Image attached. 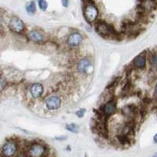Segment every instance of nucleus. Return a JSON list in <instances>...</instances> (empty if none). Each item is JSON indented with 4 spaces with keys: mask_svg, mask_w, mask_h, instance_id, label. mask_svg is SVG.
I'll return each instance as SVG.
<instances>
[{
    "mask_svg": "<svg viewBox=\"0 0 157 157\" xmlns=\"http://www.w3.org/2000/svg\"><path fill=\"white\" fill-rule=\"evenodd\" d=\"M83 14L88 23L93 24L98 21L99 10L94 2H86L83 7Z\"/></svg>",
    "mask_w": 157,
    "mask_h": 157,
    "instance_id": "nucleus-1",
    "label": "nucleus"
},
{
    "mask_svg": "<svg viewBox=\"0 0 157 157\" xmlns=\"http://www.w3.org/2000/svg\"><path fill=\"white\" fill-rule=\"evenodd\" d=\"M95 29L98 34L103 37H115L116 36V31L115 30L114 27L106 21H100L97 22L95 25Z\"/></svg>",
    "mask_w": 157,
    "mask_h": 157,
    "instance_id": "nucleus-2",
    "label": "nucleus"
},
{
    "mask_svg": "<svg viewBox=\"0 0 157 157\" xmlns=\"http://www.w3.org/2000/svg\"><path fill=\"white\" fill-rule=\"evenodd\" d=\"M47 152V148L44 145L35 142L29 145L25 153L27 157H45Z\"/></svg>",
    "mask_w": 157,
    "mask_h": 157,
    "instance_id": "nucleus-3",
    "label": "nucleus"
},
{
    "mask_svg": "<svg viewBox=\"0 0 157 157\" xmlns=\"http://www.w3.org/2000/svg\"><path fill=\"white\" fill-rule=\"evenodd\" d=\"M3 157H13L17 152V143L13 140H10L2 145L1 149Z\"/></svg>",
    "mask_w": 157,
    "mask_h": 157,
    "instance_id": "nucleus-4",
    "label": "nucleus"
},
{
    "mask_svg": "<svg viewBox=\"0 0 157 157\" xmlns=\"http://www.w3.org/2000/svg\"><path fill=\"white\" fill-rule=\"evenodd\" d=\"M76 68L79 73L82 75H89L93 71V64L89 59L82 58L78 61Z\"/></svg>",
    "mask_w": 157,
    "mask_h": 157,
    "instance_id": "nucleus-5",
    "label": "nucleus"
},
{
    "mask_svg": "<svg viewBox=\"0 0 157 157\" xmlns=\"http://www.w3.org/2000/svg\"><path fill=\"white\" fill-rule=\"evenodd\" d=\"M9 28L13 32L21 34L25 31V25L21 19H20L18 17H12L10 21Z\"/></svg>",
    "mask_w": 157,
    "mask_h": 157,
    "instance_id": "nucleus-6",
    "label": "nucleus"
},
{
    "mask_svg": "<svg viewBox=\"0 0 157 157\" xmlns=\"http://www.w3.org/2000/svg\"><path fill=\"white\" fill-rule=\"evenodd\" d=\"M82 40H83V37L79 32H71L67 38V44L71 48H75L82 43Z\"/></svg>",
    "mask_w": 157,
    "mask_h": 157,
    "instance_id": "nucleus-7",
    "label": "nucleus"
},
{
    "mask_svg": "<svg viewBox=\"0 0 157 157\" xmlns=\"http://www.w3.org/2000/svg\"><path fill=\"white\" fill-rule=\"evenodd\" d=\"M101 113L105 116H110L116 113L117 110V105H116V101L113 99L109 100L107 102L104 104L102 107L101 108Z\"/></svg>",
    "mask_w": 157,
    "mask_h": 157,
    "instance_id": "nucleus-8",
    "label": "nucleus"
},
{
    "mask_svg": "<svg viewBox=\"0 0 157 157\" xmlns=\"http://www.w3.org/2000/svg\"><path fill=\"white\" fill-rule=\"evenodd\" d=\"M46 106L50 110H57L60 109L61 105V99L57 95H52L47 98V100L45 101Z\"/></svg>",
    "mask_w": 157,
    "mask_h": 157,
    "instance_id": "nucleus-9",
    "label": "nucleus"
},
{
    "mask_svg": "<svg viewBox=\"0 0 157 157\" xmlns=\"http://www.w3.org/2000/svg\"><path fill=\"white\" fill-rule=\"evenodd\" d=\"M28 37L31 41L36 43H41L44 40V36L40 31L32 30L29 32Z\"/></svg>",
    "mask_w": 157,
    "mask_h": 157,
    "instance_id": "nucleus-10",
    "label": "nucleus"
},
{
    "mask_svg": "<svg viewBox=\"0 0 157 157\" xmlns=\"http://www.w3.org/2000/svg\"><path fill=\"white\" fill-rule=\"evenodd\" d=\"M43 86L41 83L36 82L32 85L30 87L31 95L34 98H39L43 95Z\"/></svg>",
    "mask_w": 157,
    "mask_h": 157,
    "instance_id": "nucleus-11",
    "label": "nucleus"
},
{
    "mask_svg": "<svg viewBox=\"0 0 157 157\" xmlns=\"http://www.w3.org/2000/svg\"><path fill=\"white\" fill-rule=\"evenodd\" d=\"M122 113L125 117L133 119L137 114V107L133 105H126L122 109Z\"/></svg>",
    "mask_w": 157,
    "mask_h": 157,
    "instance_id": "nucleus-12",
    "label": "nucleus"
},
{
    "mask_svg": "<svg viewBox=\"0 0 157 157\" xmlns=\"http://www.w3.org/2000/svg\"><path fill=\"white\" fill-rule=\"evenodd\" d=\"M146 64V57L144 54H141L140 55L137 56L133 60V64L134 66L137 68H144Z\"/></svg>",
    "mask_w": 157,
    "mask_h": 157,
    "instance_id": "nucleus-13",
    "label": "nucleus"
},
{
    "mask_svg": "<svg viewBox=\"0 0 157 157\" xmlns=\"http://www.w3.org/2000/svg\"><path fill=\"white\" fill-rule=\"evenodd\" d=\"M26 11L30 15H33L36 11V4L34 1H32L30 2H28L26 5Z\"/></svg>",
    "mask_w": 157,
    "mask_h": 157,
    "instance_id": "nucleus-14",
    "label": "nucleus"
},
{
    "mask_svg": "<svg viewBox=\"0 0 157 157\" xmlns=\"http://www.w3.org/2000/svg\"><path fill=\"white\" fill-rule=\"evenodd\" d=\"M150 64L155 69H157V54H152L150 56Z\"/></svg>",
    "mask_w": 157,
    "mask_h": 157,
    "instance_id": "nucleus-15",
    "label": "nucleus"
},
{
    "mask_svg": "<svg viewBox=\"0 0 157 157\" xmlns=\"http://www.w3.org/2000/svg\"><path fill=\"white\" fill-rule=\"evenodd\" d=\"M65 128H66L68 131H70V132L71 133H77L78 130V127L76 125V124H75V123L68 124Z\"/></svg>",
    "mask_w": 157,
    "mask_h": 157,
    "instance_id": "nucleus-16",
    "label": "nucleus"
},
{
    "mask_svg": "<svg viewBox=\"0 0 157 157\" xmlns=\"http://www.w3.org/2000/svg\"><path fill=\"white\" fill-rule=\"evenodd\" d=\"M38 5H39V8L42 10H46L47 9V7H48V4L44 0H40V1H39L38 2Z\"/></svg>",
    "mask_w": 157,
    "mask_h": 157,
    "instance_id": "nucleus-17",
    "label": "nucleus"
},
{
    "mask_svg": "<svg viewBox=\"0 0 157 157\" xmlns=\"http://www.w3.org/2000/svg\"><path fill=\"white\" fill-rule=\"evenodd\" d=\"M6 83H7V82H6V79L5 78L0 77V92L3 90L4 88L6 86Z\"/></svg>",
    "mask_w": 157,
    "mask_h": 157,
    "instance_id": "nucleus-18",
    "label": "nucleus"
},
{
    "mask_svg": "<svg viewBox=\"0 0 157 157\" xmlns=\"http://www.w3.org/2000/svg\"><path fill=\"white\" fill-rule=\"evenodd\" d=\"M85 113H86V111H85V109H79V110H78L76 112V116H78V118H82L83 117L84 115H85Z\"/></svg>",
    "mask_w": 157,
    "mask_h": 157,
    "instance_id": "nucleus-19",
    "label": "nucleus"
},
{
    "mask_svg": "<svg viewBox=\"0 0 157 157\" xmlns=\"http://www.w3.org/2000/svg\"><path fill=\"white\" fill-rule=\"evenodd\" d=\"M61 3H62L63 6H64V7H67L68 6V1H66V0H63V1H61Z\"/></svg>",
    "mask_w": 157,
    "mask_h": 157,
    "instance_id": "nucleus-20",
    "label": "nucleus"
},
{
    "mask_svg": "<svg viewBox=\"0 0 157 157\" xmlns=\"http://www.w3.org/2000/svg\"><path fill=\"white\" fill-rule=\"evenodd\" d=\"M16 157H27V155H26V153H25V154L21 153V154H19L18 155H17Z\"/></svg>",
    "mask_w": 157,
    "mask_h": 157,
    "instance_id": "nucleus-21",
    "label": "nucleus"
},
{
    "mask_svg": "<svg viewBox=\"0 0 157 157\" xmlns=\"http://www.w3.org/2000/svg\"><path fill=\"white\" fill-rule=\"evenodd\" d=\"M154 96H155V98H157V84L156 86H155V90H154Z\"/></svg>",
    "mask_w": 157,
    "mask_h": 157,
    "instance_id": "nucleus-22",
    "label": "nucleus"
},
{
    "mask_svg": "<svg viewBox=\"0 0 157 157\" xmlns=\"http://www.w3.org/2000/svg\"><path fill=\"white\" fill-rule=\"evenodd\" d=\"M154 141H155V143H157V134L154 136Z\"/></svg>",
    "mask_w": 157,
    "mask_h": 157,
    "instance_id": "nucleus-23",
    "label": "nucleus"
},
{
    "mask_svg": "<svg viewBox=\"0 0 157 157\" xmlns=\"http://www.w3.org/2000/svg\"><path fill=\"white\" fill-rule=\"evenodd\" d=\"M2 17L0 16V25H2Z\"/></svg>",
    "mask_w": 157,
    "mask_h": 157,
    "instance_id": "nucleus-24",
    "label": "nucleus"
},
{
    "mask_svg": "<svg viewBox=\"0 0 157 157\" xmlns=\"http://www.w3.org/2000/svg\"><path fill=\"white\" fill-rule=\"evenodd\" d=\"M152 157H157V153L154 154V155H152Z\"/></svg>",
    "mask_w": 157,
    "mask_h": 157,
    "instance_id": "nucleus-25",
    "label": "nucleus"
}]
</instances>
